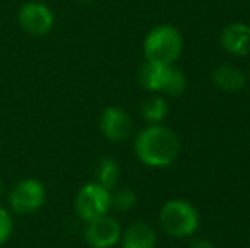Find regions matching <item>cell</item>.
Wrapping results in <instances>:
<instances>
[{
    "mask_svg": "<svg viewBox=\"0 0 250 248\" xmlns=\"http://www.w3.org/2000/svg\"><path fill=\"white\" fill-rule=\"evenodd\" d=\"M135 152L145 165L167 167L177 158L181 143L172 129L151 124L138 133L135 139Z\"/></svg>",
    "mask_w": 250,
    "mask_h": 248,
    "instance_id": "obj_1",
    "label": "cell"
},
{
    "mask_svg": "<svg viewBox=\"0 0 250 248\" xmlns=\"http://www.w3.org/2000/svg\"><path fill=\"white\" fill-rule=\"evenodd\" d=\"M143 50L146 61L158 65H174L175 60L181 57L182 36L175 27L162 24L146 34Z\"/></svg>",
    "mask_w": 250,
    "mask_h": 248,
    "instance_id": "obj_2",
    "label": "cell"
},
{
    "mask_svg": "<svg viewBox=\"0 0 250 248\" xmlns=\"http://www.w3.org/2000/svg\"><path fill=\"white\" fill-rule=\"evenodd\" d=\"M198 212L186 201H168L160 211V225L170 236H189L198 229Z\"/></svg>",
    "mask_w": 250,
    "mask_h": 248,
    "instance_id": "obj_3",
    "label": "cell"
},
{
    "mask_svg": "<svg viewBox=\"0 0 250 248\" xmlns=\"http://www.w3.org/2000/svg\"><path fill=\"white\" fill-rule=\"evenodd\" d=\"M109 208H111V192L109 189L102 187L101 184H87L77 192L75 212L83 221L107 214Z\"/></svg>",
    "mask_w": 250,
    "mask_h": 248,
    "instance_id": "obj_4",
    "label": "cell"
},
{
    "mask_svg": "<svg viewBox=\"0 0 250 248\" xmlns=\"http://www.w3.org/2000/svg\"><path fill=\"white\" fill-rule=\"evenodd\" d=\"M46 189L36 179H22L12 187L9 194L10 209L17 214H31L43 206Z\"/></svg>",
    "mask_w": 250,
    "mask_h": 248,
    "instance_id": "obj_5",
    "label": "cell"
},
{
    "mask_svg": "<svg viewBox=\"0 0 250 248\" xmlns=\"http://www.w3.org/2000/svg\"><path fill=\"white\" fill-rule=\"evenodd\" d=\"M85 223L83 236L92 248H109L121 240V226L111 216L102 214Z\"/></svg>",
    "mask_w": 250,
    "mask_h": 248,
    "instance_id": "obj_6",
    "label": "cell"
},
{
    "mask_svg": "<svg viewBox=\"0 0 250 248\" xmlns=\"http://www.w3.org/2000/svg\"><path fill=\"white\" fill-rule=\"evenodd\" d=\"M17 20L26 33L34 34V36H43L51 31L53 24H55V16L50 7H46L44 3L27 2L19 9Z\"/></svg>",
    "mask_w": 250,
    "mask_h": 248,
    "instance_id": "obj_7",
    "label": "cell"
},
{
    "mask_svg": "<svg viewBox=\"0 0 250 248\" xmlns=\"http://www.w3.org/2000/svg\"><path fill=\"white\" fill-rule=\"evenodd\" d=\"M101 131L109 141H125L129 138L133 129V121L129 114L121 107H105L101 114Z\"/></svg>",
    "mask_w": 250,
    "mask_h": 248,
    "instance_id": "obj_8",
    "label": "cell"
},
{
    "mask_svg": "<svg viewBox=\"0 0 250 248\" xmlns=\"http://www.w3.org/2000/svg\"><path fill=\"white\" fill-rule=\"evenodd\" d=\"M220 43L225 51L244 57L250 53V27L245 24H230L221 33Z\"/></svg>",
    "mask_w": 250,
    "mask_h": 248,
    "instance_id": "obj_9",
    "label": "cell"
},
{
    "mask_svg": "<svg viewBox=\"0 0 250 248\" xmlns=\"http://www.w3.org/2000/svg\"><path fill=\"white\" fill-rule=\"evenodd\" d=\"M123 248H155L157 235L146 223H135L121 235Z\"/></svg>",
    "mask_w": 250,
    "mask_h": 248,
    "instance_id": "obj_10",
    "label": "cell"
},
{
    "mask_svg": "<svg viewBox=\"0 0 250 248\" xmlns=\"http://www.w3.org/2000/svg\"><path fill=\"white\" fill-rule=\"evenodd\" d=\"M213 82L223 92H238L245 87V75L233 65H220L213 72Z\"/></svg>",
    "mask_w": 250,
    "mask_h": 248,
    "instance_id": "obj_11",
    "label": "cell"
},
{
    "mask_svg": "<svg viewBox=\"0 0 250 248\" xmlns=\"http://www.w3.org/2000/svg\"><path fill=\"white\" fill-rule=\"evenodd\" d=\"M170 65H158V63L146 61L140 68V82L145 89L153 92H162V87L167 78V72Z\"/></svg>",
    "mask_w": 250,
    "mask_h": 248,
    "instance_id": "obj_12",
    "label": "cell"
},
{
    "mask_svg": "<svg viewBox=\"0 0 250 248\" xmlns=\"http://www.w3.org/2000/svg\"><path fill=\"white\" fill-rule=\"evenodd\" d=\"M119 173L121 172H119L118 162H116L114 158H111V156H102L99 162H97L96 179H97V184H101L102 187L111 191V189L118 184Z\"/></svg>",
    "mask_w": 250,
    "mask_h": 248,
    "instance_id": "obj_13",
    "label": "cell"
},
{
    "mask_svg": "<svg viewBox=\"0 0 250 248\" xmlns=\"http://www.w3.org/2000/svg\"><path fill=\"white\" fill-rule=\"evenodd\" d=\"M167 111H168V106L162 97H150V99H146L142 106L143 117L153 124L164 121L165 116H167Z\"/></svg>",
    "mask_w": 250,
    "mask_h": 248,
    "instance_id": "obj_14",
    "label": "cell"
},
{
    "mask_svg": "<svg viewBox=\"0 0 250 248\" xmlns=\"http://www.w3.org/2000/svg\"><path fill=\"white\" fill-rule=\"evenodd\" d=\"M136 204V195L131 189H119L118 192L111 194V208L116 211H128Z\"/></svg>",
    "mask_w": 250,
    "mask_h": 248,
    "instance_id": "obj_15",
    "label": "cell"
},
{
    "mask_svg": "<svg viewBox=\"0 0 250 248\" xmlns=\"http://www.w3.org/2000/svg\"><path fill=\"white\" fill-rule=\"evenodd\" d=\"M12 229H14L12 216H10V212L7 209L0 208V245L9 240V236L12 235Z\"/></svg>",
    "mask_w": 250,
    "mask_h": 248,
    "instance_id": "obj_16",
    "label": "cell"
},
{
    "mask_svg": "<svg viewBox=\"0 0 250 248\" xmlns=\"http://www.w3.org/2000/svg\"><path fill=\"white\" fill-rule=\"evenodd\" d=\"M191 248H214V245L208 240H194Z\"/></svg>",
    "mask_w": 250,
    "mask_h": 248,
    "instance_id": "obj_17",
    "label": "cell"
},
{
    "mask_svg": "<svg viewBox=\"0 0 250 248\" xmlns=\"http://www.w3.org/2000/svg\"><path fill=\"white\" fill-rule=\"evenodd\" d=\"M77 2H80V3H89V2H94V0H77Z\"/></svg>",
    "mask_w": 250,
    "mask_h": 248,
    "instance_id": "obj_18",
    "label": "cell"
},
{
    "mask_svg": "<svg viewBox=\"0 0 250 248\" xmlns=\"http://www.w3.org/2000/svg\"><path fill=\"white\" fill-rule=\"evenodd\" d=\"M2 189H3V186H2V180H0V192H2Z\"/></svg>",
    "mask_w": 250,
    "mask_h": 248,
    "instance_id": "obj_19",
    "label": "cell"
},
{
    "mask_svg": "<svg viewBox=\"0 0 250 248\" xmlns=\"http://www.w3.org/2000/svg\"><path fill=\"white\" fill-rule=\"evenodd\" d=\"M249 27H250V26H249Z\"/></svg>",
    "mask_w": 250,
    "mask_h": 248,
    "instance_id": "obj_20",
    "label": "cell"
}]
</instances>
